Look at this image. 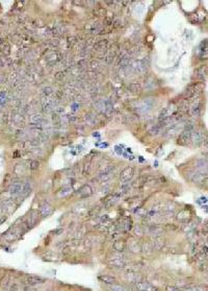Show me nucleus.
I'll use <instances>...</instances> for the list:
<instances>
[{
	"label": "nucleus",
	"mask_w": 208,
	"mask_h": 291,
	"mask_svg": "<svg viewBox=\"0 0 208 291\" xmlns=\"http://www.w3.org/2000/svg\"><path fill=\"white\" fill-rule=\"evenodd\" d=\"M202 90V85L200 83H192L188 87L186 88V90L184 91V98L185 99H189V98L195 97L197 94H199Z\"/></svg>",
	"instance_id": "f257e3e1"
},
{
	"label": "nucleus",
	"mask_w": 208,
	"mask_h": 291,
	"mask_svg": "<svg viewBox=\"0 0 208 291\" xmlns=\"http://www.w3.org/2000/svg\"><path fill=\"white\" fill-rule=\"evenodd\" d=\"M99 280H100L102 283H104V284H107V285L117 284V279L115 277H111V275H107V274L100 275V277H99Z\"/></svg>",
	"instance_id": "2eb2a0df"
},
{
	"label": "nucleus",
	"mask_w": 208,
	"mask_h": 291,
	"mask_svg": "<svg viewBox=\"0 0 208 291\" xmlns=\"http://www.w3.org/2000/svg\"><path fill=\"white\" fill-rule=\"evenodd\" d=\"M113 249H115L116 252H124V249H125L126 243H125V241H123V240H116V241L113 242Z\"/></svg>",
	"instance_id": "f3484780"
},
{
	"label": "nucleus",
	"mask_w": 208,
	"mask_h": 291,
	"mask_svg": "<svg viewBox=\"0 0 208 291\" xmlns=\"http://www.w3.org/2000/svg\"><path fill=\"white\" fill-rule=\"evenodd\" d=\"M90 172H91V166H90V164H85L84 167H83V171H82L83 175H88V174H90Z\"/></svg>",
	"instance_id": "7c9ffc66"
},
{
	"label": "nucleus",
	"mask_w": 208,
	"mask_h": 291,
	"mask_svg": "<svg viewBox=\"0 0 208 291\" xmlns=\"http://www.w3.org/2000/svg\"><path fill=\"white\" fill-rule=\"evenodd\" d=\"M161 231H162V229L159 226H150L149 227V233L152 235H154L155 237L161 236Z\"/></svg>",
	"instance_id": "412c9836"
},
{
	"label": "nucleus",
	"mask_w": 208,
	"mask_h": 291,
	"mask_svg": "<svg viewBox=\"0 0 208 291\" xmlns=\"http://www.w3.org/2000/svg\"><path fill=\"white\" fill-rule=\"evenodd\" d=\"M2 83V78L0 77V83Z\"/></svg>",
	"instance_id": "79ce46f5"
},
{
	"label": "nucleus",
	"mask_w": 208,
	"mask_h": 291,
	"mask_svg": "<svg viewBox=\"0 0 208 291\" xmlns=\"http://www.w3.org/2000/svg\"><path fill=\"white\" fill-rule=\"evenodd\" d=\"M207 286H208V282H207Z\"/></svg>",
	"instance_id": "c03bdc74"
},
{
	"label": "nucleus",
	"mask_w": 208,
	"mask_h": 291,
	"mask_svg": "<svg viewBox=\"0 0 208 291\" xmlns=\"http://www.w3.org/2000/svg\"><path fill=\"white\" fill-rule=\"evenodd\" d=\"M131 229H132V221H131V219L127 218L123 222V224H122V231L127 233L130 231Z\"/></svg>",
	"instance_id": "b1692460"
},
{
	"label": "nucleus",
	"mask_w": 208,
	"mask_h": 291,
	"mask_svg": "<svg viewBox=\"0 0 208 291\" xmlns=\"http://www.w3.org/2000/svg\"><path fill=\"white\" fill-rule=\"evenodd\" d=\"M92 194H93V189L90 185H83L77 192V195L81 197V198H85V197L91 196Z\"/></svg>",
	"instance_id": "423d86ee"
},
{
	"label": "nucleus",
	"mask_w": 208,
	"mask_h": 291,
	"mask_svg": "<svg viewBox=\"0 0 208 291\" xmlns=\"http://www.w3.org/2000/svg\"><path fill=\"white\" fill-rule=\"evenodd\" d=\"M68 43H69V44H71V46H72L73 44H75V43H76V39H75L74 37L68 38Z\"/></svg>",
	"instance_id": "58836bf2"
},
{
	"label": "nucleus",
	"mask_w": 208,
	"mask_h": 291,
	"mask_svg": "<svg viewBox=\"0 0 208 291\" xmlns=\"http://www.w3.org/2000/svg\"><path fill=\"white\" fill-rule=\"evenodd\" d=\"M164 244H166V240H164V238H162V236H157L154 238L153 240V249H161L162 247L164 246Z\"/></svg>",
	"instance_id": "4468645a"
},
{
	"label": "nucleus",
	"mask_w": 208,
	"mask_h": 291,
	"mask_svg": "<svg viewBox=\"0 0 208 291\" xmlns=\"http://www.w3.org/2000/svg\"><path fill=\"white\" fill-rule=\"evenodd\" d=\"M159 131H160V126L157 125V126H155V128H154V127L152 128V130L150 131V133L152 134V135H157Z\"/></svg>",
	"instance_id": "f704fd0d"
},
{
	"label": "nucleus",
	"mask_w": 208,
	"mask_h": 291,
	"mask_svg": "<svg viewBox=\"0 0 208 291\" xmlns=\"http://www.w3.org/2000/svg\"><path fill=\"white\" fill-rule=\"evenodd\" d=\"M108 264L115 268H124L126 266V262L123 258H113L108 262Z\"/></svg>",
	"instance_id": "9b49d317"
},
{
	"label": "nucleus",
	"mask_w": 208,
	"mask_h": 291,
	"mask_svg": "<svg viewBox=\"0 0 208 291\" xmlns=\"http://www.w3.org/2000/svg\"><path fill=\"white\" fill-rule=\"evenodd\" d=\"M175 110H176V108H175L174 105H168L167 108H164V110L162 111L160 113V116H159V119H167L169 117H171V116L174 115L175 113Z\"/></svg>",
	"instance_id": "6e6552de"
},
{
	"label": "nucleus",
	"mask_w": 208,
	"mask_h": 291,
	"mask_svg": "<svg viewBox=\"0 0 208 291\" xmlns=\"http://www.w3.org/2000/svg\"><path fill=\"white\" fill-rule=\"evenodd\" d=\"M39 162L38 161H34V160H32V161H30V164H29V168L30 169H32V170H34V169H38L39 168Z\"/></svg>",
	"instance_id": "c85d7f7f"
},
{
	"label": "nucleus",
	"mask_w": 208,
	"mask_h": 291,
	"mask_svg": "<svg viewBox=\"0 0 208 291\" xmlns=\"http://www.w3.org/2000/svg\"><path fill=\"white\" fill-rule=\"evenodd\" d=\"M71 191H72V188H71L70 186H65V187H63V188L60 189L59 192H58V196H59V197L66 196V195H68V194H69Z\"/></svg>",
	"instance_id": "393cba45"
},
{
	"label": "nucleus",
	"mask_w": 208,
	"mask_h": 291,
	"mask_svg": "<svg viewBox=\"0 0 208 291\" xmlns=\"http://www.w3.org/2000/svg\"><path fill=\"white\" fill-rule=\"evenodd\" d=\"M38 217H39V215H38V212L37 211H32L31 213L28 215V220H27V226L28 227H32L35 224V222H37L38 220Z\"/></svg>",
	"instance_id": "6ab92c4d"
},
{
	"label": "nucleus",
	"mask_w": 208,
	"mask_h": 291,
	"mask_svg": "<svg viewBox=\"0 0 208 291\" xmlns=\"http://www.w3.org/2000/svg\"><path fill=\"white\" fill-rule=\"evenodd\" d=\"M200 255L204 258H208V247L207 246H203L201 250H200Z\"/></svg>",
	"instance_id": "c756f323"
},
{
	"label": "nucleus",
	"mask_w": 208,
	"mask_h": 291,
	"mask_svg": "<svg viewBox=\"0 0 208 291\" xmlns=\"http://www.w3.org/2000/svg\"><path fill=\"white\" fill-rule=\"evenodd\" d=\"M166 291H180V289H178L177 287H175V286H167L166 287Z\"/></svg>",
	"instance_id": "e433bc0d"
},
{
	"label": "nucleus",
	"mask_w": 208,
	"mask_h": 291,
	"mask_svg": "<svg viewBox=\"0 0 208 291\" xmlns=\"http://www.w3.org/2000/svg\"><path fill=\"white\" fill-rule=\"evenodd\" d=\"M185 291H202L199 287H187Z\"/></svg>",
	"instance_id": "ea45409f"
},
{
	"label": "nucleus",
	"mask_w": 208,
	"mask_h": 291,
	"mask_svg": "<svg viewBox=\"0 0 208 291\" xmlns=\"http://www.w3.org/2000/svg\"><path fill=\"white\" fill-rule=\"evenodd\" d=\"M9 291H19V287H18L17 284H14V285H13L12 287H11Z\"/></svg>",
	"instance_id": "a19ab883"
},
{
	"label": "nucleus",
	"mask_w": 208,
	"mask_h": 291,
	"mask_svg": "<svg viewBox=\"0 0 208 291\" xmlns=\"http://www.w3.org/2000/svg\"><path fill=\"white\" fill-rule=\"evenodd\" d=\"M110 290H111V291H126V289L123 287V286H122V285H119V284H113V285H111Z\"/></svg>",
	"instance_id": "a878e982"
},
{
	"label": "nucleus",
	"mask_w": 208,
	"mask_h": 291,
	"mask_svg": "<svg viewBox=\"0 0 208 291\" xmlns=\"http://www.w3.org/2000/svg\"><path fill=\"white\" fill-rule=\"evenodd\" d=\"M202 112V102L201 100H196L189 108V113L192 117H199Z\"/></svg>",
	"instance_id": "20e7f679"
},
{
	"label": "nucleus",
	"mask_w": 208,
	"mask_h": 291,
	"mask_svg": "<svg viewBox=\"0 0 208 291\" xmlns=\"http://www.w3.org/2000/svg\"><path fill=\"white\" fill-rule=\"evenodd\" d=\"M45 282V279L41 277H35V275H31V277L27 278V283L30 286H37V285H41Z\"/></svg>",
	"instance_id": "ddd939ff"
},
{
	"label": "nucleus",
	"mask_w": 208,
	"mask_h": 291,
	"mask_svg": "<svg viewBox=\"0 0 208 291\" xmlns=\"http://www.w3.org/2000/svg\"><path fill=\"white\" fill-rule=\"evenodd\" d=\"M53 213V209L52 207L50 206L49 204H47V202H44V204H41L40 207V214L42 215L43 217H48L50 216Z\"/></svg>",
	"instance_id": "1a4fd4ad"
},
{
	"label": "nucleus",
	"mask_w": 208,
	"mask_h": 291,
	"mask_svg": "<svg viewBox=\"0 0 208 291\" xmlns=\"http://www.w3.org/2000/svg\"><path fill=\"white\" fill-rule=\"evenodd\" d=\"M196 77L199 80H204L205 77H206V73H207V69L205 66H201L200 68H198L196 70Z\"/></svg>",
	"instance_id": "dca6fc26"
},
{
	"label": "nucleus",
	"mask_w": 208,
	"mask_h": 291,
	"mask_svg": "<svg viewBox=\"0 0 208 291\" xmlns=\"http://www.w3.org/2000/svg\"><path fill=\"white\" fill-rule=\"evenodd\" d=\"M30 121L31 122H34V123H40L41 121H42V117H41L40 115H31L30 116Z\"/></svg>",
	"instance_id": "bb28decb"
},
{
	"label": "nucleus",
	"mask_w": 208,
	"mask_h": 291,
	"mask_svg": "<svg viewBox=\"0 0 208 291\" xmlns=\"http://www.w3.org/2000/svg\"><path fill=\"white\" fill-rule=\"evenodd\" d=\"M128 63H129L128 57H121V60H120V65H121V66H127Z\"/></svg>",
	"instance_id": "2f4dec72"
},
{
	"label": "nucleus",
	"mask_w": 208,
	"mask_h": 291,
	"mask_svg": "<svg viewBox=\"0 0 208 291\" xmlns=\"http://www.w3.org/2000/svg\"><path fill=\"white\" fill-rule=\"evenodd\" d=\"M135 288L138 291H157V289L153 285L148 282H138L136 283Z\"/></svg>",
	"instance_id": "0eeeda50"
},
{
	"label": "nucleus",
	"mask_w": 208,
	"mask_h": 291,
	"mask_svg": "<svg viewBox=\"0 0 208 291\" xmlns=\"http://www.w3.org/2000/svg\"><path fill=\"white\" fill-rule=\"evenodd\" d=\"M85 119H87V121L88 123H90L91 125H93V123H94V121H95V117H93L92 115H87V117H85Z\"/></svg>",
	"instance_id": "72a5a7b5"
},
{
	"label": "nucleus",
	"mask_w": 208,
	"mask_h": 291,
	"mask_svg": "<svg viewBox=\"0 0 208 291\" xmlns=\"http://www.w3.org/2000/svg\"><path fill=\"white\" fill-rule=\"evenodd\" d=\"M200 269L201 270H204V271H208V264L207 263H204V262H202L201 264H200Z\"/></svg>",
	"instance_id": "c9c22d12"
},
{
	"label": "nucleus",
	"mask_w": 208,
	"mask_h": 291,
	"mask_svg": "<svg viewBox=\"0 0 208 291\" xmlns=\"http://www.w3.org/2000/svg\"><path fill=\"white\" fill-rule=\"evenodd\" d=\"M128 249H129V250H130L131 252H134V254H136V252H139L142 250L141 246H139V244H138L136 241H131V242H129Z\"/></svg>",
	"instance_id": "aec40b11"
},
{
	"label": "nucleus",
	"mask_w": 208,
	"mask_h": 291,
	"mask_svg": "<svg viewBox=\"0 0 208 291\" xmlns=\"http://www.w3.org/2000/svg\"><path fill=\"white\" fill-rule=\"evenodd\" d=\"M107 40H100V41L96 42L95 45H94V49L96 51H102V50L106 49L107 47Z\"/></svg>",
	"instance_id": "a211bd4d"
},
{
	"label": "nucleus",
	"mask_w": 208,
	"mask_h": 291,
	"mask_svg": "<svg viewBox=\"0 0 208 291\" xmlns=\"http://www.w3.org/2000/svg\"><path fill=\"white\" fill-rule=\"evenodd\" d=\"M192 130H189V128H184V131L180 134V136L178 137V143L179 145H186L187 143L191 141L192 138Z\"/></svg>",
	"instance_id": "f03ea898"
},
{
	"label": "nucleus",
	"mask_w": 208,
	"mask_h": 291,
	"mask_svg": "<svg viewBox=\"0 0 208 291\" xmlns=\"http://www.w3.org/2000/svg\"><path fill=\"white\" fill-rule=\"evenodd\" d=\"M43 92H44V94L49 95V94H51V93H52V89H51L50 87H47V88H45Z\"/></svg>",
	"instance_id": "4c0bfd02"
},
{
	"label": "nucleus",
	"mask_w": 208,
	"mask_h": 291,
	"mask_svg": "<svg viewBox=\"0 0 208 291\" xmlns=\"http://www.w3.org/2000/svg\"><path fill=\"white\" fill-rule=\"evenodd\" d=\"M177 219H178L180 222L186 223L187 221L191 220V212L187 211V210H182V211H180L179 213L177 214Z\"/></svg>",
	"instance_id": "f8f14e48"
},
{
	"label": "nucleus",
	"mask_w": 208,
	"mask_h": 291,
	"mask_svg": "<svg viewBox=\"0 0 208 291\" xmlns=\"http://www.w3.org/2000/svg\"><path fill=\"white\" fill-rule=\"evenodd\" d=\"M207 186H208V181H207Z\"/></svg>",
	"instance_id": "37998d69"
},
{
	"label": "nucleus",
	"mask_w": 208,
	"mask_h": 291,
	"mask_svg": "<svg viewBox=\"0 0 208 291\" xmlns=\"http://www.w3.org/2000/svg\"><path fill=\"white\" fill-rule=\"evenodd\" d=\"M133 233H134V235H135V236L141 237L142 235H143L144 231H143V229H142V227L138 226V227H134V231H133Z\"/></svg>",
	"instance_id": "cd10ccee"
},
{
	"label": "nucleus",
	"mask_w": 208,
	"mask_h": 291,
	"mask_svg": "<svg viewBox=\"0 0 208 291\" xmlns=\"http://www.w3.org/2000/svg\"><path fill=\"white\" fill-rule=\"evenodd\" d=\"M133 174H134L133 168H131V167H127V168H125L121 172L120 179H121V181L123 182V183H128V182L133 178Z\"/></svg>",
	"instance_id": "39448f33"
},
{
	"label": "nucleus",
	"mask_w": 208,
	"mask_h": 291,
	"mask_svg": "<svg viewBox=\"0 0 208 291\" xmlns=\"http://www.w3.org/2000/svg\"><path fill=\"white\" fill-rule=\"evenodd\" d=\"M118 198H119V195H117V194H113V195L108 196L107 198L105 199V206L106 207L113 206V204H115V202L118 201Z\"/></svg>",
	"instance_id": "4be33fe9"
},
{
	"label": "nucleus",
	"mask_w": 208,
	"mask_h": 291,
	"mask_svg": "<svg viewBox=\"0 0 208 291\" xmlns=\"http://www.w3.org/2000/svg\"><path fill=\"white\" fill-rule=\"evenodd\" d=\"M191 141L192 142L194 145H200V144H202V143H205V135H204V133L201 131H192Z\"/></svg>",
	"instance_id": "7ed1b4c3"
},
{
	"label": "nucleus",
	"mask_w": 208,
	"mask_h": 291,
	"mask_svg": "<svg viewBox=\"0 0 208 291\" xmlns=\"http://www.w3.org/2000/svg\"><path fill=\"white\" fill-rule=\"evenodd\" d=\"M128 89L132 93H139L142 91V86L138 83H131L128 86Z\"/></svg>",
	"instance_id": "5701e85b"
},
{
	"label": "nucleus",
	"mask_w": 208,
	"mask_h": 291,
	"mask_svg": "<svg viewBox=\"0 0 208 291\" xmlns=\"http://www.w3.org/2000/svg\"><path fill=\"white\" fill-rule=\"evenodd\" d=\"M198 54L201 59H207L208 57V40L202 42L198 50Z\"/></svg>",
	"instance_id": "9d476101"
},
{
	"label": "nucleus",
	"mask_w": 208,
	"mask_h": 291,
	"mask_svg": "<svg viewBox=\"0 0 208 291\" xmlns=\"http://www.w3.org/2000/svg\"><path fill=\"white\" fill-rule=\"evenodd\" d=\"M9 48H11V47H9V44H5V45H4L3 50H2V51H3V53H4V55H9V52H11Z\"/></svg>",
	"instance_id": "473e14b6"
}]
</instances>
